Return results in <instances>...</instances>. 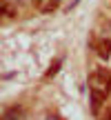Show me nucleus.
<instances>
[{
	"mask_svg": "<svg viewBox=\"0 0 111 120\" xmlns=\"http://www.w3.org/2000/svg\"><path fill=\"white\" fill-rule=\"evenodd\" d=\"M96 53L102 60L111 58V40H98V42H96Z\"/></svg>",
	"mask_w": 111,
	"mask_h": 120,
	"instance_id": "f03ea898",
	"label": "nucleus"
},
{
	"mask_svg": "<svg viewBox=\"0 0 111 120\" xmlns=\"http://www.w3.org/2000/svg\"><path fill=\"white\" fill-rule=\"evenodd\" d=\"M102 120H111V109H107V111L102 113Z\"/></svg>",
	"mask_w": 111,
	"mask_h": 120,
	"instance_id": "423d86ee",
	"label": "nucleus"
},
{
	"mask_svg": "<svg viewBox=\"0 0 111 120\" xmlns=\"http://www.w3.org/2000/svg\"><path fill=\"white\" fill-rule=\"evenodd\" d=\"M33 4L40 9V11H56L60 4V0H33Z\"/></svg>",
	"mask_w": 111,
	"mask_h": 120,
	"instance_id": "7ed1b4c3",
	"label": "nucleus"
},
{
	"mask_svg": "<svg viewBox=\"0 0 111 120\" xmlns=\"http://www.w3.org/2000/svg\"><path fill=\"white\" fill-rule=\"evenodd\" d=\"M18 116H20V109H11V111H9L2 120H18Z\"/></svg>",
	"mask_w": 111,
	"mask_h": 120,
	"instance_id": "20e7f679",
	"label": "nucleus"
},
{
	"mask_svg": "<svg viewBox=\"0 0 111 120\" xmlns=\"http://www.w3.org/2000/svg\"><path fill=\"white\" fill-rule=\"evenodd\" d=\"M58 69H60V60H58V62H53V64H51V69L47 71V76H53V73L58 71Z\"/></svg>",
	"mask_w": 111,
	"mask_h": 120,
	"instance_id": "39448f33",
	"label": "nucleus"
},
{
	"mask_svg": "<svg viewBox=\"0 0 111 120\" xmlns=\"http://www.w3.org/2000/svg\"><path fill=\"white\" fill-rule=\"evenodd\" d=\"M89 91H91V109L100 111L104 98L111 91V76L107 71H93L89 76Z\"/></svg>",
	"mask_w": 111,
	"mask_h": 120,
	"instance_id": "f257e3e1",
	"label": "nucleus"
}]
</instances>
